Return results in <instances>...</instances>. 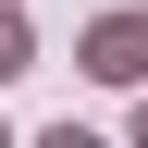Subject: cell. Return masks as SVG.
<instances>
[{
    "mask_svg": "<svg viewBox=\"0 0 148 148\" xmlns=\"http://www.w3.org/2000/svg\"><path fill=\"white\" fill-rule=\"evenodd\" d=\"M37 148H99V136H86V123H49V136H37Z\"/></svg>",
    "mask_w": 148,
    "mask_h": 148,
    "instance_id": "3957f363",
    "label": "cell"
},
{
    "mask_svg": "<svg viewBox=\"0 0 148 148\" xmlns=\"http://www.w3.org/2000/svg\"><path fill=\"white\" fill-rule=\"evenodd\" d=\"M25 49H37V37H25V12H12V0H0V86H12V74H25Z\"/></svg>",
    "mask_w": 148,
    "mask_h": 148,
    "instance_id": "7a4b0ae2",
    "label": "cell"
},
{
    "mask_svg": "<svg viewBox=\"0 0 148 148\" xmlns=\"http://www.w3.org/2000/svg\"><path fill=\"white\" fill-rule=\"evenodd\" d=\"M0 148H12V136H0Z\"/></svg>",
    "mask_w": 148,
    "mask_h": 148,
    "instance_id": "5b68a950",
    "label": "cell"
},
{
    "mask_svg": "<svg viewBox=\"0 0 148 148\" xmlns=\"http://www.w3.org/2000/svg\"><path fill=\"white\" fill-rule=\"evenodd\" d=\"M136 136H148V111H136Z\"/></svg>",
    "mask_w": 148,
    "mask_h": 148,
    "instance_id": "277c9868",
    "label": "cell"
},
{
    "mask_svg": "<svg viewBox=\"0 0 148 148\" xmlns=\"http://www.w3.org/2000/svg\"><path fill=\"white\" fill-rule=\"evenodd\" d=\"M86 74H99V86H136L148 74V12H111V25L86 37Z\"/></svg>",
    "mask_w": 148,
    "mask_h": 148,
    "instance_id": "6da1fadb",
    "label": "cell"
}]
</instances>
